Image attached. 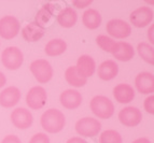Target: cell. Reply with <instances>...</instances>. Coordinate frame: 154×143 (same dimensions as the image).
Listing matches in <instances>:
<instances>
[{"mask_svg": "<svg viewBox=\"0 0 154 143\" xmlns=\"http://www.w3.org/2000/svg\"><path fill=\"white\" fill-rule=\"evenodd\" d=\"M119 66L116 61L112 59L105 60L99 65L97 70V74L100 80L103 81H111L118 75Z\"/></svg>", "mask_w": 154, "mask_h": 143, "instance_id": "17", "label": "cell"}, {"mask_svg": "<svg viewBox=\"0 0 154 143\" xmlns=\"http://www.w3.org/2000/svg\"><path fill=\"white\" fill-rule=\"evenodd\" d=\"M10 117L14 127L18 129H27L32 125L33 122L31 112L25 108H16L15 110L12 111Z\"/></svg>", "mask_w": 154, "mask_h": 143, "instance_id": "11", "label": "cell"}, {"mask_svg": "<svg viewBox=\"0 0 154 143\" xmlns=\"http://www.w3.org/2000/svg\"><path fill=\"white\" fill-rule=\"evenodd\" d=\"M111 54L114 58L120 61H129L135 56V50L128 42H116Z\"/></svg>", "mask_w": 154, "mask_h": 143, "instance_id": "15", "label": "cell"}, {"mask_svg": "<svg viewBox=\"0 0 154 143\" xmlns=\"http://www.w3.org/2000/svg\"><path fill=\"white\" fill-rule=\"evenodd\" d=\"M65 79L67 83L73 87H82L88 83V79L80 74L77 70V67L71 66L68 67L65 71Z\"/></svg>", "mask_w": 154, "mask_h": 143, "instance_id": "23", "label": "cell"}, {"mask_svg": "<svg viewBox=\"0 0 154 143\" xmlns=\"http://www.w3.org/2000/svg\"><path fill=\"white\" fill-rule=\"evenodd\" d=\"M44 28H41L35 22L29 23L22 29V36L27 42H37L44 36Z\"/></svg>", "mask_w": 154, "mask_h": 143, "instance_id": "21", "label": "cell"}, {"mask_svg": "<svg viewBox=\"0 0 154 143\" xmlns=\"http://www.w3.org/2000/svg\"><path fill=\"white\" fill-rule=\"evenodd\" d=\"M96 43L101 50H103L107 53H111L112 49L116 45V41L110 37L105 36V35H99L96 38Z\"/></svg>", "mask_w": 154, "mask_h": 143, "instance_id": "27", "label": "cell"}, {"mask_svg": "<svg viewBox=\"0 0 154 143\" xmlns=\"http://www.w3.org/2000/svg\"><path fill=\"white\" fill-rule=\"evenodd\" d=\"M22 97L21 90L15 86H9L0 93V105L5 109L12 108L20 102Z\"/></svg>", "mask_w": 154, "mask_h": 143, "instance_id": "13", "label": "cell"}, {"mask_svg": "<svg viewBox=\"0 0 154 143\" xmlns=\"http://www.w3.org/2000/svg\"><path fill=\"white\" fill-rule=\"evenodd\" d=\"M48 94L42 86H33L26 95V105L31 110H41L46 105Z\"/></svg>", "mask_w": 154, "mask_h": 143, "instance_id": "5", "label": "cell"}, {"mask_svg": "<svg viewBox=\"0 0 154 143\" xmlns=\"http://www.w3.org/2000/svg\"><path fill=\"white\" fill-rule=\"evenodd\" d=\"M29 143H50V138L49 135H46V133L38 132L31 137Z\"/></svg>", "mask_w": 154, "mask_h": 143, "instance_id": "28", "label": "cell"}, {"mask_svg": "<svg viewBox=\"0 0 154 143\" xmlns=\"http://www.w3.org/2000/svg\"><path fill=\"white\" fill-rule=\"evenodd\" d=\"M92 112L101 120H108L114 114V105L106 96H95L90 102Z\"/></svg>", "mask_w": 154, "mask_h": 143, "instance_id": "2", "label": "cell"}, {"mask_svg": "<svg viewBox=\"0 0 154 143\" xmlns=\"http://www.w3.org/2000/svg\"><path fill=\"white\" fill-rule=\"evenodd\" d=\"M106 30L111 37L116 39H125L131 36V27L125 20L114 18L109 20L106 26Z\"/></svg>", "mask_w": 154, "mask_h": 143, "instance_id": "8", "label": "cell"}, {"mask_svg": "<svg viewBox=\"0 0 154 143\" xmlns=\"http://www.w3.org/2000/svg\"><path fill=\"white\" fill-rule=\"evenodd\" d=\"M99 143H123V139L120 132H118L114 129H108L100 133Z\"/></svg>", "mask_w": 154, "mask_h": 143, "instance_id": "26", "label": "cell"}, {"mask_svg": "<svg viewBox=\"0 0 154 143\" xmlns=\"http://www.w3.org/2000/svg\"><path fill=\"white\" fill-rule=\"evenodd\" d=\"M77 70L80 74H82L83 77L86 79L92 77L95 73L96 70V64L95 60L91 57L90 55H81L77 60Z\"/></svg>", "mask_w": 154, "mask_h": 143, "instance_id": "18", "label": "cell"}, {"mask_svg": "<svg viewBox=\"0 0 154 143\" xmlns=\"http://www.w3.org/2000/svg\"><path fill=\"white\" fill-rule=\"evenodd\" d=\"M131 23L137 28H143L153 20V11L150 7H139L129 15Z\"/></svg>", "mask_w": 154, "mask_h": 143, "instance_id": "10", "label": "cell"}, {"mask_svg": "<svg viewBox=\"0 0 154 143\" xmlns=\"http://www.w3.org/2000/svg\"><path fill=\"white\" fill-rule=\"evenodd\" d=\"M30 72L40 84H45L53 78V68L46 59H36L29 66Z\"/></svg>", "mask_w": 154, "mask_h": 143, "instance_id": "4", "label": "cell"}, {"mask_svg": "<svg viewBox=\"0 0 154 143\" xmlns=\"http://www.w3.org/2000/svg\"><path fill=\"white\" fill-rule=\"evenodd\" d=\"M1 62L8 70H17L24 62V54L17 46H8L1 53Z\"/></svg>", "mask_w": 154, "mask_h": 143, "instance_id": "3", "label": "cell"}, {"mask_svg": "<svg viewBox=\"0 0 154 143\" xmlns=\"http://www.w3.org/2000/svg\"><path fill=\"white\" fill-rule=\"evenodd\" d=\"M135 85L140 94L150 95L154 92V77L150 72H140L135 79Z\"/></svg>", "mask_w": 154, "mask_h": 143, "instance_id": "14", "label": "cell"}, {"mask_svg": "<svg viewBox=\"0 0 154 143\" xmlns=\"http://www.w3.org/2000/svg\"><path fill=\"white\" fill-rule=\"evenodd\" d=\"M1 143H22L21 139L15 135H8L2 139Z\"/></svg>", "mask_w": 154, "mask_h": 143, "instance_id": "31", "label": "cell"}, {"mask_svg": "<svg viewBox=\"0 0 154 143\" xmlns=\"http://www.w3.org/2000/svg\"><path fill=\"white\" fill-rule=\"evenodd\" d=\"M5 83H7V78L2 72L0 71V88H2L5 85Z\"/></svg>", "mask_w": 154, "mask_h": 143, "instance_id": "34", "label": "cell"}, {"mask_svg": "<svg viewBox=\"0 0 154 143\" xmlns=\"http://www.w3.org/2000/svg\"><path fill=\"white\" fill-rule=\"evenodd\" d=\"M153 29H154V26H153V25H151V26H150L149 30H148V39H149V41H150V43H149V44H151V45H153V44H154Z\"/></svg>", "mask_w": 154, "mask_h": 143, "instance_id": "33", "label": "cell"}, {"mask_svg": "<svg viewBox=\"0 0 154 143\" xmlns=\"http://www.w3.org/2000/svg\"><path fill=\"white\" fill-rule=\"evenodd\" d=\"M67 50V43L63 39H52L46 43L44 47V52L48 56L54 57L59 56L66 52Z\"/></svg>", "mask_w": 154, "mask_h": 143, "instance_id": "24", "label": "cell"}, {"mask_svg": "<svg viewBox=\"0 0 154 143\" xmlns=\"http://www.w3.org/2000/svg\"><path fill=\"white\" fill-rule=\"evenodd\" d=\"M57 23L64 27V28H71L77 24L78 22V14L72 9L71 7H67V8L60 10V12L57 14Z\"/></svg>", "mask_w": 154, "mask_h": 143, "instance_id": "19", "label": "cell"}, {"mask_svg": "<svg viewBox=\"0 0 154 143\" xmlns=\"http://www.w3.org/2000/svg\"><path fill=\"white\" fill-rule=\"evenodd\" d=\"M55 11V5L54 3H45L44 5H42V8L37 12L36 17H35V23L38 26H40L41 28H44L49 22L51 20V18L54 15Z\"/></svg>", "mask_w": 154, "mask_h": 143, "instance_id": "20", "label": "cell"}, {"mask_svg": "<svg viewBox=\"0 0 154 143\" xmlns=\"http://www.w3.org/2000/svg\"><path fill=\"white\" fill-rule=\"evenodd\" d=\"M66 143H88L84 139L80 138V137H72V138L68 139Z\"/></svg>", "mask_w": 154, "mask_h": 143, "instance_id": "32", "label": "cell"}, {"mask_svg": "<svg viewBox=\"0 0 154 143\" xmlns=\"http://www.w3.org/2000/svg\"><path fill=\"white\" fill-rule=\"evenodd\" d=\"M59 101L67 110H75L82 103V95L77 90H66L59 96Z\"/></svg>", "mask_w": 154, "mask_h": 143, "instance_id": "12", "label": "cell"}, {"mask_svg": "<svg viewBox=\"0 0 154 143\" xmlns=\"http://www.w3.org/2000/svg\"><path fill=\"white\" fill-rule=\"evenodd\" d=\"M119 120L126 127H136L142 120V113L136 107H126L119 112Z\"/></svg>", "mask_w": 154, "mask_h": 143, "instance_id": "9", "label": "cell"}, {"mask_svg": "<svg viewBox=\"0 0 154 143\" xmlns=\"http://www.w3.org/2000/svg\"><path fill=\"white\" fill-rule=\"evenodd\" d=\"M131 143H151V141H150V139L148 138H138L136 139L135 141H133Z\"/></svg>", "mask_w": 154, "mask_h": 143, "instance_id": "35", "label": "cell"}, {"mask_svg": "<svg viewBox=\"0 0 154 143\" xmlns=\"http://www.w3.org/2000/svg\"><path fill=\"white\" fill-rule=\"evenodd\" d=\"M40 124L43 130L49 133H57L64 129L66 118L62 111L57 109H49L40 117Z\"/></svg>", "mask_w": 154, "mask_h": 143, "instance_id": "1", "label": "cell"}, {"mask_svg": "<svg viewBox=\"0 0 154 143\" xmlns=\"http://www.w3.org/2000/svg\"><path fill=\"white\" fill-rule=\"evenodd\" d=\"M137 52H138L139 56L141 57L148 64L154 65V49L151 44L146 43V42H141L137 45Z\"/></svg>", "mask_w": 154, "mask_h": 143, "instance_id": "25", "label": "cell"}, {"mask_svg": "<svg viewBox=\"0 0 154 143\" xmlns=\"http://www.w3.org/2000/svg\"><path fill=\"white\" fill-rule=\"evenodd\" d=\"M143 108L144 110L149 114H154V96L150 95L149 97H146L143 101Z\"/></svg>", "mask_w": 154, "mask_h": 143, "instance_id": "29", "label": "cell"}, {"mask_svg": "<svg viewBox=\"0 0 154 143\" xmlns=\"http://www.w3.org/2000/svg\"><path fill=\"white\" fill-rule=\"evenodd\" d=\"M113 96L119 103H129L135 98V90L129 84L121 83L113 88Z\"/></svg>", "mask_w": 154, "mask_h": 143, "instance_id": "16", "label": "cell"}, {"mask_svg": "<svg viewBox=\"0 0 154 143\" xmlns=\"http://www.w3.org/2000/svg\"><path fill=\"white\" fill-rule=\"evenodd\" d=\"M92 2L93 0H75V1H72V5L77 7L78 9H84L86 7H90Z\"/></svg>", "mask_w": 154, "mask_h": 143, "instance_id": "30", "label": "cell"}, {"mask_svg": "<svg viewBox=\"0 0 154 143\" xmlns=\"http://www.w3.org/2000/svg\"><path fill=\"white\" fill-rule=\"evenodd\" d=\"M75 131L82 137H95L101 130V124L93 117L80 118L75 123Z\"/></svg>", "mask_w": 154, "mask_h": 143, "instance_id": "6", "label": "cell"}, {"mask_svg": "<svg viewBox=\"0 0 154 143\" xmlns=\"http://www.w3.org/2000/svg\"><path fill=\"white\" fill-rule=\"evenodd\" d=\"M21 30V24L16 17L5 15L0 18V37L5 40L15 38Z\"/></svg>", "mask_w": 154, "mask_h": 143, "instance_id": "7", "label": "cell"}, {"mask_svg": "<svg viewBox=\"0 0 154 143\" xmlns=\"http://www.w3.org/2000/svg\"><path fill=\"white\" fill-rule=\"evenodd\" d=\"M101 20H103V18H101L100 13L95 9H88L82 15L83 25L91 30L97 29L101 25Z\"/></svg>", "mask_w": 154, "mask_h": 143, "instance_id": "22", "label": "cell"}]
</instances>
